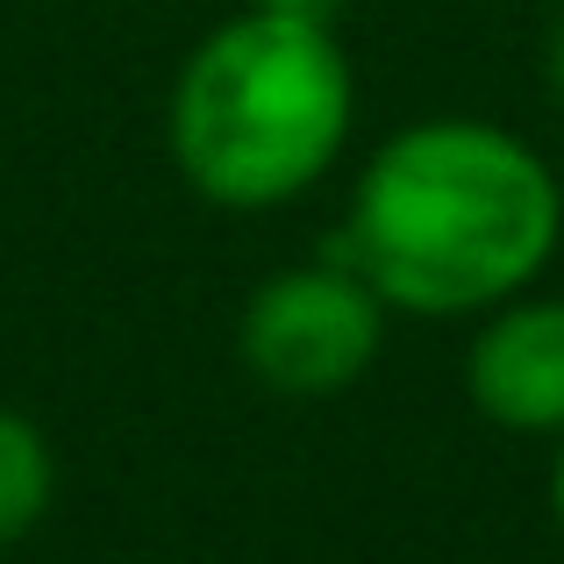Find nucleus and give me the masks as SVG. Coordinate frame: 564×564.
I'll use <instances>...</instances> for the list:
<instances>
[{"label": "nucleus", "mask_w": 564, "mask_h": 564, "mask_svg": "<svg viewBox=\"0 0 564 564\" xmlns=\"http://www.w3.org/2000/svg\"><path fill=\"white\" fill-rule=\"evenodd\" d=\"M564 243L551 158L486 115L400 122L350 180L336 258L414 322H479L529 293Z\"/></svg>", "instance_id": "nucleus-1"}, {"label": "nucleus", "mask_w": 564, "mask_h": 564, "mask_svg": "<svg viewBox=\"0 0 564 564\" xmlns=\"http://www.w3.org/2000/svg\"><path fill=\"white\" fill-rule=\"evenodd\" d=\"M551 522H557V536H564V436H557V451H551Z\"/></svg>", "instance_id": "nucleus-8"}, {"label": "nucleus", "mask_w": 564, "mask_h": 564, "mask_svg": "<svg viewBox=\"0 0 564 564\" xmlns=\"http://www.w3.org/2000/svg\"><path fill=\"white\" fill-rule=\"evenodd\" d=\"M358 137V65L336 22L236 8L180 57L165 94V158L193 200L272 215L307 200Z\"/></svg>", "instance_id": "nucleus-2"}, {"label": "nucleus", "mask_w": 564, "mask_h": 564, "mask_svg": "<svg viewBox=\"0 0 564 564\" xmlns=\"http://www.w3.org/2000/svg\"><path fill=\"white\" fill-rule=\"evenodd\" d=\"M386 322H393V307L365 286L358 264L322 250L307 264L264 272L243 293V307H236V365L272 400L322 408V400H344L372 379L386 350Z\"/></svg>", "instance_id": "nucleus-3"}, {"label": "nucleus", "mask_w": 564, "mask_h": 564, "mask_svg": "<svg viewBox=\"0 0 564 564\" xmlns=\"http://www.w3.org/2000/svg\"><path fill=\"white\" fill-rule=\"evenodd\" d=\"M57 508V451L36 414L0 400V551L29 543Z\"/></svg>", "instance_id": "nucleus-5"}, {"label": "nucleus", "mask_w": 564, "mask_h": 564, "mask_svg": "<svg viewBox=\"0 0 564 564\" xmlns=\"http://www.w3.org/2000/svg\"><path fill=\"white\" fill-rule=\"evenodd\" d=\"M465 400L508 436H564V293H514L486 307L457 358Z\"/></svg>", "instance_id": "nucleus-4"}, {"label": "nucleus", "mask_w": 564, "mask_h": 564, "mask_svg": "<svg viewBox=\"0 0 564 564\" xmlns=\"http://www.w3.org/2000/svg\"><path fill=\"white\" fill-rule=\"evenodd\" d=\"M258 8H279V14H307V22H336L344 0H258Z\"/></svg>", "instance_id": "nucleus-7"}, {"label": "nucleus", "mask_w": 564, "mask_h": 564, "mask_svg": "<svg viewBox=\"0 0 564 564\" xmlns=\"http://www.w3.org/2000/svg\"><path fill=\"white\" fill-rule=\"evenodd\" d=\"M543 79H551V94L564 100V14L551 22V43H543Z\"/></svg>", "instance_id": "nucleus-6"}]
</instances>
